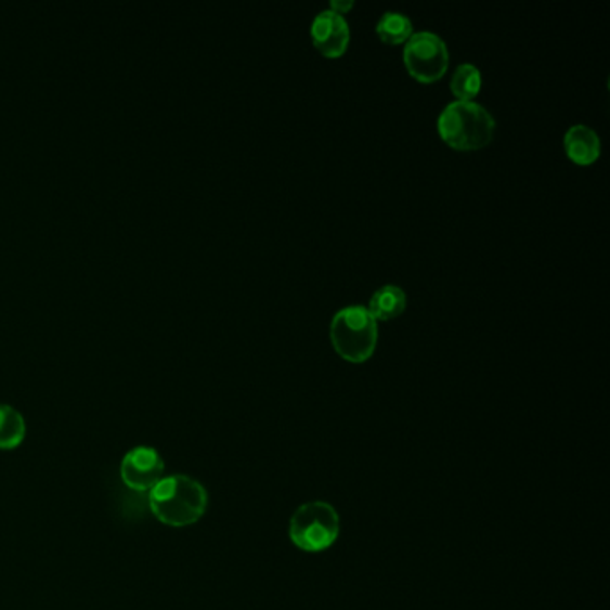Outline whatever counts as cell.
Segmentation results:
<instances>
[{"instance_id":"1","label":"cell","mask_w":610,"mask_h":610,"mask_svg":"<svg viewBox=\"0 0 610 610\" xmlns=\"http://www.w3.org/2000/svg\"><path fill=\"white\" fill-rule=\"evenodd\" d=\"M150 508L159 523L183 529L197 523L208 508V493L186 475L164 477L150 491Z\"/></svg>"},{"instance_id":"2","label":"cell","mask_w":610,"mask_h":610,"mask_svg":"<svg viewBox=\"0 0 610 610\" xmlns=\"http://www.w3.org/2000/svg\"><path fill=\"white\" fill-rule=\"evenodd\" d=\"M437 129L441 139L453 150H482L493 142L496 120L482 104L455 101L442 109Z\"/></svg>"},{"instance_id":"3","label":"cell","mask_w":610,"mask_h":610,"mask_svg":"<svg viewBox=\"0 0 610 610\" xmlns=\"http://www.w3.org/2000/svg\"><path fill=\"white\" fill-rule=\"evenodd\" d=\"M335 351L348 362L362 364L375 353L378 343V321L362 304H351L335 313L329 326Z\"/></svg>"},{"instance_id":"4","label":"cell","mask_w":610,"mask_h":610,"mask_svg":"<svg viewBox=\"0 0 610 610\" xmlns=\"http://www.w3.org/2000/svg\"><path fill=\"white\" fill-rule=\"evenodd\" d=\"M340 534V518L329 503H304L294 512L288 535L299 549L319 554L334 546Z\"/></svg>"},{"instance_id":"5","label":"cell","mask_w":610,"mask_h":610,"mask_svg":"<svg viewBox=\"0 0 610 610\" xmlns=\"http://www.w3.org/2000/svg\"><path fill=\"white\" fill-rule=\"evenodd\" d=\"M406 70L420 82H433L446 74L450 52L446 41L430 31L412 35L403 51Z\"/></svg>"},{"instance_id":"6","label":"cell","mask_w":610,"mask_h":610,"mask_svg":"<svg viewBox=\"0 0 610 610\" xmlns=\"http://www.w3.org/2000/svg\"><path fill=\"white\" fill-rule=\"evenodd\" d=\"M165 462L154 447L137 446L129 450L120 462L124 485L134 493H150L164 478Z\"/></svg>"},{"instance_id":"7","label":"cell","mask_w":610,"mask_h":610,"mask_svg":"<svg viewBox=\"0 0 610 610\" xmlns=\"http://www.w3.org/2000/svg\"><path fill=\"white\" fill-rule=\"evenodd\" d=\"M312 40L317 51L326 57H340L348 51L351 31L343 15L335 11H321L312 22Z\"/></svg>"},{"instance_id":"8","label":"cell","mask_w":610,"mask_h":610,"mask_svg":"<svg viewBox=\"0 0 610 610\" xmlns=\"http://www.w3.org/2000/svg\"><path fill=\"white\" fill-rule=\"evenodd\" d=\"M564 150L574 164H595L600 156V137L584 124H574L564 134Z\"/></svg>"},{"instance_id":"9","label":"cell","mask_w":610,"mask_h":610,"mask_svg":"<svg viewBox=\"0 0 610 610\" xmlns=\"http://www.w3.org/2000/svg\"><path fill=\"white\" fill-rule=\"evenodd\" d=\"M367 308L375 315L376 321L400 317L406 308L405 290L398 285H384L373 294Z\"/></svg>"},{"instance_id":"10","label":"cell","mask_w":610,"mask_h":610,"mask_svg":"<svg viewBox=\"0 0 610 610\" xmlns=\"http://www.w3.org/2000/svg\"><path fill=\"white\" fill-rule=\"evenodd\" d=\"M26 419L11 405L0 403V452H11L26 439Z\"/></svg>"},{"instance_id":"11","label":"cell","mask_w":610,"mask_h":610,"mask_svg":"<svg viewBox=\"0 0 610 610\" xmlns=\"http://www.w3.org/2000/svg\"><path fill=\"white\" fill-rule=\"evenodd\" d=\"M376 35L389 43V46H398L405 43L408 38L414 35V24L408 16L398 11H387L381 15L380 21L376 24Z\"/></svg>"},{"instance_id":"12","label":"cell","mask_w":610,"mask_h":610,"mask_svg":"<svg viewBox=\"0 0 610 610\" xmlns=\"http://www.w3.org/2000/svg\"><path fill=\"white\" fill-rule=\"evenodd\" d=\"M450 87L458 101H472L482 90V73L472 63H462L453 73Z\"/></svg>"},{"instance_id":"13","label":"cell","mask_w":610,"mask_h":610,"mask_svg":"<svg viewBox=\"0 0 610 610\" xmlns=\"http://www.w3.org/2000/svg\"><path fill=\"white\" fill-rule=\"evenodd\" d=\"M353 2H351V0H349V2H337V0H334V2H332V11H335V13H339V15H343V13H346V11L351 10V8H353Z\"/></svg>"}]
</instances>
